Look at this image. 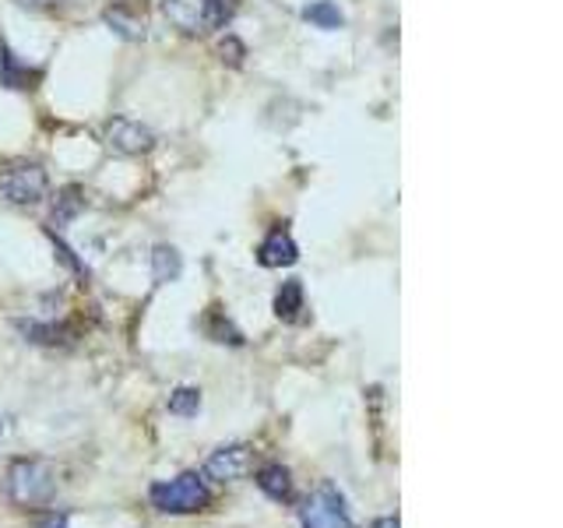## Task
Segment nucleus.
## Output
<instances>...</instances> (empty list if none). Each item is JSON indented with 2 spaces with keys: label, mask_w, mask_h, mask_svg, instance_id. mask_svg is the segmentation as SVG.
I'll return each instance as SVG.
<instances>
[{
  "label": "nucleus",
  "mask_w": 563,
  "mask_h": 528,
  "mask_svg": "<svg viewBox=\"0 0 563 528\" xmlns=\"http://www.w3.org/2000/svg\"><path fill=\"white\" fill-rule=\"evenodd\" d=\"M254 483L257 490L264 493L268 501L275 504H292L296 501V483H292V472L282 465V462H268V465H261L257 475H254Z\"/></svg>",
  "instance_id": "obj_9"
},
{
  "label": "nucleus",
  "mask_w": 563,
  "mask_h": 528,
  "mask_svg": "<svg viewBox=\"0 0 563 528\" xmlns=\"http://www.w3.org/2000/svg\"><path fill=\"white\" fill-rule=\"evenodd\" d=\"M18 8H29V11H46V8H57L64 0H14Z\"/></svg>",
  "instance_id": "obj_21"
},
{
  "label": "nucleus",
  "mask_w": 563,
  "mask_h": 528,
  "mask_svg": "<svg viewBox=\"0 0 563 528\" xmlns=\"http://www.w3.org/2000/svg\"><path fill=\"white\" fill-rule=\"evenodd\" d=\"M299 261V246L289 237V229H272L257 246V264L261 268H289Z\"/></svg>",
  "instance_id": "obj_8"
},
{
  "label": "nucleus",
  "mask_w": 563,
  "mask_h": 528,
  "mask_svg": "<svg viewBox=\"0 0 563 528\" xmlns=\"http://www.w3.org/2000/svg\"><path fill=\"white\" fill-rule=\"evenodd\" d=\"M32 70L25 64L14 61V53L8 46H0V85L8 88H32Z\"/></svg>",
  "instance_id": "obj_14"
},
{
  "label": "nucleus",
  "mask_w": 563,
  "mask_h": 528,
  "mask_svg": "<svg viewBox=\"0 0 563 528\" xmlns=\"http://www.w3.org/2000/svg\"><path fill=\"white\" fill-rule=\"evenodd\" d=\"M102 141H106V148L117 152V155H145L155 148V134L145 128V123L128 120V117H113L110 123H106Z\"/></svg>",
  "instance_id": "obj_6"
},
{
  "label": "nucleus",
  "mask_w": 563,
  "mask_h": 528,
  "mask_svg": "<svg viewBox=\"0 0 563 528\" xmlns=\"http://www.w3.org/2000/svg\"><path fill=\"white\" fill-rule=\"evenodd\" d=\"M184 272V257L176 246L169 243H158L152 251V278L158 282V286H166V282H176Z\"/></svg>",
  "instance_id": "obj_12"
},
{
  "label": "nucleus",
  "mask_w": 563,
  "mask_h": 528,
  "mask_svg": "<svg viewBox=\"0 0 563 528\" xmlns=\"http://www.w3.org/2000/svg\"><path fill=\"white\" fill-rule=\"evenodd\" d=\"M166 409L173 416H184V419L198 416V409H201V392H198V387H176V392L169 395V402H166Z\"/></svg>",
  "instance_id": "obj_17"
},
{
  "label": "nucleus",
  "mask_w": 563,
  "mask_h": 528,
  "mask_svg": "<svg viewBox=\"0 0 563 528\" xmlns=\"http://www.w3.org/2000/svg\"><path fill=\"white\" fill-rule=\"evenodd\" d=\"M8 497L18 507H46L57 497V472L46 462L22 458V462H14L8 472Z\"/></svg>",
  "instance_id": "obj_3"
},
{
  "label": "nucleus",
  "mask_w": 563,
  "mask_h": 528,
  "mask_svg": "<svg viewBox=\"0 0 563 528\" xmlns=\"http://www.w3.org/2000/svg\"><path fill=\"white\" fill-rule=\"evenodd\" d=\"M369 528H401V521H398V515H387V518H377Z\"/></svg>",
  "instance_id": "obj_22"
},
{
  "label": "nucleus",
  "mask_w": 563,
  "mask_h": 528,
  "mask_svg": "<svg viewBox=\"0 0 563 528\" xmlns=\"http://www.w3.org/2000/svg\"><path fill=\"white\" fill-rule=\"evenodd\" d=\"M70 525V515L67 510H53V515H46L43 521H40V528H67Z\"/></svg>",
  "instance_id": "obj_20"
},
{
  "label": "nucleus",
  "mask_w": 563,
  "mask_h": 528,
  "mask_svg": "<svg viewBox=\"0 0 563 528\" xmlns=\"http://www.w3.org/2000/svg\"><path fill=\"white\" fill-rule=\"evenodd\" d=\"M49 194V176L40 163L29 158H14V163L0 166V198L11 205H40Z\"/></svg>",
  "instance_id": "obj_4"
},
{
  "label": "nucleus",
  "mask_w": 563,
  "mask_h": 528,
  "mask_svg": "<svg viewBox=\"0 0 563 528\" xmlns=\"http://www.w3.org/2000/svg\"><path fill=\"white\" fill-rule=\"evenodd\" d=\"M81 208H85V190L81 187H64L57 194V205H53V226H67Z\"/></svg>",
  "instance_id": "obj_15"
},
{
  "label": "nucleus",
  "mask_w": 563,
  "mask_h": 528,
  "mask_svg": "<svg viewBox=\"0 0 563 528\" xmlns=\"http://www.w3.org/2000/svg\"><path fill=\"white\" fill-rule=\"evenodd\" d=\"M303 310H307L303 282H299V278H289V282H282V289L275 293V314H278V321H286V324H296L299 317H303Z\"/></svg>",
  "instance_id": "obj_11"
},
{
  "label": "nucleus",
  "mask_w": 563,
  "mask_h": 528,
  "mask_svg": "<svg viewBox=\"0 0 563 528\" xmlns=\"http://www.w3.org/2000/svg\"><path fill=\"white\" fill-rule=\"evenodd\" d=\"M49 240H53V246H57V257H60V261L67 264L70 272H75V275H88V268H85V264H81V261L75 257V251H70V246H67V243H64V240H60L57 233H53V229H49Z\"/></svg>",
  "instance_id": "obj_18"
},
{
  "label": "nucleus",
  "mask_w": 563,
  "mask_h": 528,
  "mask_svg": "<svg viewBox=\"0 0 563 528\" xmlns=\"http://www.w3.org/2000/svg\"><path fill=\"white\" fill-rule=\"evenodd\" d=\"M148 501H152V507L158 510V515H173V518H180V515H201V510L211 504V490H208L201 472L187 469L180 475H173V480L152 483Z\"/></svg>",
  "instance_id": "obj_1"
},
{
  "label": "nucleus",
  "mask_w": 563,
  "mask_h": 528,
  "mask_svg": "<svg viewBox=\"0 0 563 528\" xmlns=\"http://www.w3.org/2000/svg\"><path fill=\"white\" fill-rule=\"evenodd\" d=\"M106 25H110L123 40H145L148 35V22H145V8L134 4H117L106 11Z\"/></svg>",
  "instance_id": "obj_10"
},
{
  "label": "nucleus",
  "mask_w": 563,
  "mask_h": 528,
  "mask_svg": "<svg viewBox=\"0 0 563 528\" xmlns=\"http://www.w3.org/2000/svg\"><path fill=\"white\" fill-rule=\"evenodd\" d=\"M205 331L211 334L216 342H229V345H243V334L233 328V321L219 310V307H211L208 317H205Z\"/></svg>",
  "instance_id": "obj_16"
},
{
  "label": "nucleus",
  "mask_w": 563,
  "mask_h": 528,
  "mask_svg": "<svg viewBox=\"0 0 563 528\" xmlns=\"http://www.w3.org/2000/svg\"><path fill=\"white\" fill-rule=\"evenodd\" d=\"M299 525L303 528H356L349 515L345 493L328 480L310 493L303 507H299Z\"/></svg>",
  "instance_id": "obj_5"
},
{
  "label": "nucleus",
  "mask_w": 563,
  "mask_h": 528,
  "mask_svg": "<svg viewBox=\"0 0 563 528\" xmlns=\"http://www.w3.org/2000/svg\"><path fill=\"white\" fill-rule=\"evenodd\" d=\"M0 433H4V427H0Z\"/></svg>",
  "instance_id": "obj_23"
},
{
  "label": "nucleus",
  "mask_w": 563,
  "mask_h": 528,
  "mask_svg": "<svg viewBox=\"0 0 563 528\" xmlns=\"http://www.w3.org/2000/svg\"><path fill=\"white\" fill-rule=\"evenodd\" d=\"M219 53H222V61H229L233 67H240V64H243V43H240V40H233V35H225L222 46H219Z\"/></svg>",
  "instance_id": "obj_19"
},
{
  "label": "nucleus",
  "mask_w": 563,
  "mask_h": 528,
  "mask_svg": "<svg viewBox=\"0 0 563 528\" xmlns=\"http://www.w3.org/2000/svg\"><path fill=\"white\" fill-rule=\"evenodd\" d=\"M163 14L187 35L222 29L236 14V0H163Z\"/></svg>",
  "instance_id": "obj_2"
},
{
  "label": "nucleus",
  "mask_w": 563,
  "mask_h": 528,
  "mask_svg": "<svg viewBox=\"0 0 563 528\" xmlns=\"http://www.w3.org/2000/svg\"><path fill=\"white\" fill-rule=\"evenodd\" d=\"M251 462H254V448L236 440V444H222L211 451L201 475L205 480H216V483H236L251 472Z\"/></svg>",
  "instance_id": "obj_7"
},
{
  "label": "nucleus",
  "mask_w": 563,
  "mask_h": 528,
  "mask_svg": "<svg viewBox=\"0 0 563 528\" xmlns=\"http://www.w3.org/2000/svg\"><path fill=\"white\" fill-rule=\"evenodd\" d=\"M303 18L313 29H324V32H334V29L345 25V14L339 11V4H331V0H317V4H307Z\"/></svg>",
  "instance_id": "obj_13"
}]
</instances>
